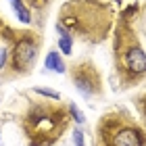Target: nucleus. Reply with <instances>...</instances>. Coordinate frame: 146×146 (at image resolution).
<instances>
[{"instance_id": "nucleus-1", "label": "nucleus", "mask_w": 146, "mask_h": 146, "mask_svg": "<svg viewBox=\"0 0 146 146\" xmlns=\"http://www.w3.org/2000/svg\"><path fill=\"white\" fill-rule=\"evenodd\" d=\"M136 15L138 4H131L119 13L113 25V65L121 90L146 79V50L136 29Z\"/></svg>"}, {"instance_id": "nucleus-15", "label": "nucleus", "mask_w": 146, "mask_h": 146, "mask_svg": "<svg viewBox=\"0 0 146 146\" xmlns=\"http://www.w3.org/2000/svg\"><path fill=\"white\" fill-rule=\"evenodd\" d=\"M138 15H140V25H142V36L146 38V4L138 6Z\"/></svg>"}, {"instance_id": "nucleus-10", "label": "nucleus", "mask_w": 146, "mask_h": 146, "mask_svg": "<svg viewBox=\"0 0 146 146\" xmlns=\"http://www.w3.org/2000/svg\"><path fill=\"white\" fill-rule=\"evenodd\" d=\"M131 102H134V107L138 111V115H140V125L144 127L146 131V92H140V94H136L131 98Z\"/></svg>"}, {"instance_id": "nucleus-4", "label": "nucleus", "mask_w": 146, "mask_h": 146, "mask_svg": "<svg viewBox=\"0 0 146 146\" xmlns=\"http://www.w3.org/2000/svg\"><path fill=\"white\" fill-rule=\"evenodd\" d=\"M94 146H146V131L127 109L119 107L98 119Z\"/></svg>"}, {"instance_id": "nucleus-2", "label": "nucleus", "mask_w": 146, "mask_h": 146, "mask_svg": "<svg viewBox=\"0 0 146 146\" xmlns=\"http://www.w3.org/2000/svg\"><path fill=\"white\" fill-rule=\"evenodd\" d=\"M115 9L113 2L104 0H67L58 9L56 23L67 31L73 40L86 44L104 42L115 25Z\"/></svg>"}, {"instance_id": "nucleus-5", "label": "nucleus", "mask_w": 146, "mask_h": 146, "mask_svg": "<svg viewBox=\"0 0 146 146\" xmlns=\"http://www.w3.org/2000/svg\"><path fill=\"white\" fill-rule=\"evenodd\" d=\"M0 38H6V48H9V63L6 71L13 77H23L34 71L40 48H42V36L38 31L25 27V29H13L9 25L2 27Z\"/></svg>"}, {"instance_id": "nucleus-6", "label": "nucleus", "mask_w": 146, "mask_h": 146, "mask_svg": "<svg viewBox=\"0 0 146 146\" xmlns=\"http://www.w3.org/2000/svg\"><path fill=\"white\" fill-rule=\"evenodd\" d=\"M69 79L71 84L75 86V90L82 94L86 100H92V98H100L104 94V82L98 67L90 58L86 61H75L69 65Z\"/></svg>"}, {"instance_id": "nucleus-17", "label": "nucleus", "mask_w": 146, "mask_h": 146, "mask_svg": "<svg viewBox=\"0 0 146 146\" xmlns=\"http://www.w3.org/2000/svg\"><path fill=\"white\" fill-rule=\"evenodd\" d=\"M4 25H6V23L2 21V17H0V34H2V27H4Z\"/></svg>"}, {"instance_id": "nucleus-11", "label": "nucleus", "mask_w": 146, "mask_h": 146, "mask_svg": "<svg viewBox=\"0 0 146 146\" xmlns=\"http://www.w3.org/2000/svg\"><path fill=\"white\" fill-rule=\"evenodd\" d=\"M36 92L38 96H44V98H50V100H61V92L52 90V88H42V86H36V88H31Z\"/></svg>"}, {"instance_id": "nucleus-16", "label": "nucleus", "mask_w": 146, "mask_h": 146, "mask_svg": "<svg viewBox=\"0 0 146 146\" xmlns=\"http://www.w3.org/2000/svg\"><path fill=\"white\" fill-rule=\"evenodd\" d=\"M6 63H9V48H0V69H6Z\"/></svg>"}, {"instance_id": "nucleus-3", "label": "nucleus", "mask_w": 146, "mask_h": 146, "mask_svg": "<svg viewBox=\"0 0 146 146\" xmlns=\"http://www.w3.org/2000/svg\"><path fill=\"white\" fill-rule=\"evenodd\" d=\"M19 125L27 146H54L71 125L69 107L61 100H27Z\"/></svg>"}, {"instance_id": "nucleus-13", "label": "nucleus", "mask_w": 146, "mask_h": 146, "mask_svg": "<svg viewBox=\"0 0 146 146\" xmlns=\"http://www.w3.org/2000/svg\"><path fill=\"white\" fill-rule=\"evenodd\" d=\"M67 107H69V115H71V121H77L79 125H82V123H86V117H84V113L77 109V104H75V102H69Z\"/></svg>"}, {"instance_id": "nucleus-8", "label": "nucleus", "mask_w": 146, "mask_h": 146, "mask_svg": "<svg viewBox=\"0 0 146 146\" xmlns=\"http://www.w3.org/2000/svg\"><path fill=\"white\" fill-rule=\"evenodd\" d=\"M9 2L13 4V11H15V15H17V19L21 23H25V25H29L31 23V11H29V6L23 2V0H9Z\"/></svg>"}, {"instance_id": "nucleus-7", "label": "nucleus", "mask_w": 146, "mask_h": 146, "mask_svg": "<svg viewBox=\"0 0 146 146\" xmlns=\"http://www.w3.org/2000/svg\"><path fill=\"white\" fill-rule=\"evenodd\" d=\"M44 69L46 71H54V73H65L67 71V65H65L61 52L50 50L48 54H46V58H44Z\"/></svg>"}, {"instance_id": "nucleus-9", "label": "nucleus", "mask_w": 146, "mask_h": 146, "mask_svg": "<svg viewBox=\"0 0 146 146\" xmlns=\"http://www.w3.org/2000/svg\"><path fill=\"white\" fill-rule=\"evenodd\" d=\"M56 31H58V50H61V54L71 56V52H73V38L58 23H56Z\"/></svg>"}, {"instance_id": "nucleus-12", "label": "nucleus", "mask_w": 146, "mask_h": 146, "mask_svg": "<svg viewBox=\"0 0 146 146\" xmlns=\"http://www.w3.org/2000/svg\"><path fill=\"white\" fill-rule=\"evenodd\" d=\"M23 2L29 6V11H40L42 13V11H46L52 4V0H23Z\"/></svg>"}, {"instance_id": "nucleus-14", "label": "nucleus", "mask_w": 146, "mask_h": 146, "mask_svg": "<svg viewBox=\"0 0 146 146\" xmlns=\"http://www.w3.org/2000/svg\"><path fill=\"white\" fill-rule=\"evenodd\" d=\"M73 146H86V142H84V131L82 129H73Z\"/></svg>"}]
</instances>
